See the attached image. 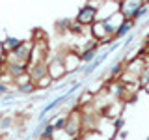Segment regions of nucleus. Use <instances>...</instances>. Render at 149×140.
I'll return each mask as SVG.
<instances>
[{"label": "nucleus", "mask_w": 149, "mask_h": 140, "mask_svg": "<svg viewBox=\"0 0 149 140\" xmlns=\"http://www.w3.org/2000/svg\"><path fill=\"white\" fill-rule=\"evenodd\" d=\"M32 49H34V43H22L19 49H15L13 52L8 54V62L9 64H21V65H26L32 58Z\"/></svg>", "instance_id": "obj_1"}, {"label": "nucleus", "mask_w": 149, "mask_h": 140, "mask_svg": "<svg viewBox=\"0 0 149 140\" xmlns=\"http://www.w3.org/2000/svg\"><path fill=\"white\" fill-rule=\"evenodd\" d=\"M82 127V121H80V116L78 114H71L67 116V121H65V127H63V133L67 134V136L74 138L78 134V131Z\"/></svg>", "instance_id": "obj_2"}, {"label": "nucleus", "mask_w": 149, "mask_h": 140, "mask_svg": "<svg viewBox=\"0 0 149 140\" xmlns=\"http://www.w3.org/2000/svg\"><path fill=\"white\" fill-rule=\"evenodd\" d=\"M28 75H30V80L32 82H37V80H41L43 77H47V64L45 62H36V64H32V67L26 71Z\"/></svg>", "instance_id": "obj_3"}, {"label": "nucleus", "mask_w": 149, "mask_h": 140, "mask_svg": "<svg viewBox=\"0 0 149 140\" xmlns=\"http://www.w3.org/2000/svg\"><path fill=\"white\" fill-rule=\"evenodd\" d=\"M63 73H65V67H63V62H62V60H54L50 65H47V75H49L52 80L63 77Z\"/></svg>", "instance_id": "obj_4"}, {"label": "nucleus", "mask_w": 149, "mask_h": 140, "mask_svg": "<svg viewBox=\"0 0 149 140\" xmlns=\"http://www.w3.org/2000/svg\"><path fill=\"white\" fill-rule=\"evenodd\" d=\"M4 73H8L9 77L15 80L17 77H21V75H24L26 73V65H21V64H9L6 62V71Z\"/></svg>", "instance_id": "obj_5"}, {"label": "nucleus", "mask_w": 149, "mask_h": 140, "mask_svg": "<svg viewBox=\"0 0 149 140\" xmlns=\"http://www.w3.org/2000/svg\"><path fill=\"white\" fill-rule=\"evenodd\" d=\"M22 43H24V41L19 39V37H6V39H4L0 45H2V50H4V52L9 54V52H13L15 49H19Z\"/></svg>", "instance_id": "obj_6"}, {"label": "nucleus", "mask_w": 149, "mask_h": 140, "mask_svg": "<svg viewBox=\"0 0 149 140\" xmlns=\"http://www.w3.org/2000/svg\"><path fill=\"white\" fill-rule=\"evenodd\" d=\"M93 17H95V9L93 8H84L80 13H78V17H77V21L78 22H82V24H88L90 21H93Z\"/></svg>", "instance_id": "obj_7"}, {"label": "nucleus", "mask_w": 149, "mask_h": 140, "mask_svg": "<svg viewBox=\"0 0 149 140\" xmlns=\"http://www.w3.org/2000/svg\"><path fill=\"white\" fill-rule=\"evenodd\" d=\"M34 90H36V84H34V82L22 84V86H19V88H17V92H19V93H22V95H28V93H32Z\"/></svg>", "instance_id": "obj_8"}, {"label": "nucleus", "mask_w": 149, "mask_h": 140, "mask_svg": "<svg viewBox=\"0 0 149 140\" xmlns=\"http://www.w3.org/2000/svg\"><path fill=\"white\" fill-rule=\"evenodd\" d=\"M93 58H95V47L88 49L86 52H82V56H80V60H82V62H93Z\"/></svg>", "instance_id": "obj_9"}, {"label": "nucleus", "mask_w": 149, "mask_h": 140, "mask_svg": "<svg viewBox=\"0 0 149 140\" xmlns=\"http://www.w3.org/2000/svg\"><path fill=\"white\" fill-rule=\"evenodd\" d=\"M65 121H67V116H62V118H58L56 121H52V127H54V131H63V127H65Z\"/></svg>", "instance_id": "obj_10"}, {"label": "nucleus", "mask_w": 149, "mask_h": 140, "mask_svg": "<svg viewBox=\"0 0 149 140\" xmlns=\"http://www.w3.org/2000/svg\"><path fill=\"white\" fill-rule=\"evenodd\" d=\"M130 28H132V22H130V21H127V22H123V24H121V28H118V32H116V36H118V37H121V36H125V34H127V32L130 30Z\"/></svg>", "instance_id": "obj_11"}, {"label": "nucleus", "mask_w": 149, "mask_h": 140, "mask_svg": "<svg viewBox=\"0 0 149 140\" xmlns=\"http://www.w3.org/2000/svg\"><path fill=\"white\" fill-rule=\"evenodd\" d=\"M8 93H9V86H8V84H4V82H0V97L8 95Z\"/></svg>", "instance_id": "obj_12"}, {"label": "nucleus", "mask_w": 149, "mask_h": 140, "mask_svg": "<svg viewBox=\"0 0 149 140\" xmlns=\"http://www.w3.org/2000/svg\"><path fill=\"white\" fill-rule=\"evenodd\" d=\"M146 11H147V9H146V8H140V9H138V11H136V13H134V15H132V17H134V19H136V17H142V15H146Z\"/></svg>", "instance_id": "obj_13"}, {"label": "nucleus", "mask_w": 149, "mask_h": 140, "mask_svg": "<svg viewBox=\"0 0 149 140\" xmlns=\"http://www.w3.org/2000/svg\"><path fill=\"white\" fill-rule=\"evenodd\" d=\"M143 71H146V73H143V77H142V82L149 84V69H143Z\"/></svg>", "instance_id": "obj_14"}, {"label": "nucleus", "mask_w": 149, "mask_h": 140, "mask_svg": "<svg viewBox=\"0 0 149 140\" xmlns=\"http://www.w3.org/2000/svg\"><path fill=\"white\" fill-rule=\"evenodd\" d=\"M9 123H11V120L4 118V120H2V123H0V127H2V129H6V127H9Z\"/></svg>", "instance_id": "obj_15"}]
</instances>
